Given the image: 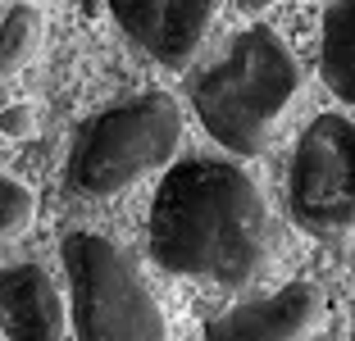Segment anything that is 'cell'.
I'll return each instance as SVG.
<instances>
[{
    "label": "cell",
    "mask_w": 355,
    "mask_h": 341,
    "mask_svg": "<svg viewBox=\"0 0 355 341\" xmlns=\"http://www.w3.org/2000/svg\"><path fill=\"white\" fill-rule=\"evenodd\" d=\"M150 255L159 269L251 287L273 255V218L246 168L219 155L182 159L150 200Z\"/></svg>",
    "instance_id": "obj_1"
},
{
    "label": "cell",
    "mask_w": 355,
    "mask_h": 341,
    "mask_svg": "<svg viewBox=\"0 0 355 341\" xmlns=\"http://www.w3.org/2000/svg\"><path fill=\"white\" fill-rule=\"evenodd\" d=\"M301 91V64L273 28H246L191 82V105L223 150L260 155Z\"/></svg>",
    "instance_id": "obj_2"
},
{
    "label": "cell",
    "mask_w": 355,
    "mask_h": 341,
    "mask_svg": "<svg viewBox=\"0 0 355 341\" xmlns=\"http://www.w3.org/2000/svg\"><path fill=\"white\" fill-rule=\"evenodd\" d=\"M182 146V110L164 91H141L92 114L69 150V186L78 196H119L155 168H164Z\"/></svg>",
    "instance_id": "obj_3"
},
{
    "label": "cell",
    "mask_w": 355,
    "mask_h": 341,
    "mask_svg": "<svg viewBox=\"0 0 355 341\" xmlns=\"http://www.w3.org/2000/svg\"><path fill=\"white\" fill-rule=\"evenodd\" d=\"M73 291L78 341H168V323L146 273L101 232H69L60 241Z\"/></svg>",
    "instance_id": "obj_4"
},
{
    "label": "cell",
    "mask_w": 355,
    "mask_h": 341,
    "mask_svg": "<svg viewBox=\"0 0 355 341\" xmlns=\"http://www.w3.org/2000/svg\"><path fill=\"white\" fill-rule=\"evenodd\" d=\"M287 209L310 237H346L355 227V123L346 114H319L301 132Z\"/></svg>",
    "instance_id": "obj_5"
},
{
    "label": "cell",
    "mask_w": 355,
    "mask_h": 341,
    "mask_svg": "<svg viewBox=\"0 0 355 341\" xmlns=\"http://www.w3.org/2000/svg\"><path fill=\"white\" fill-rule=\"evenodd\" d=\"M219 10L223 0H110V14L128 42L164 69H187L196 60Z\"/></svg>",
    "instance_id": "obj_6"
},
{
    "label": "cell",
    "mask_w": 355,
    "mask_h": 341,
    "mask_svg": "<svg viewBox=\"0 0 355 341\" xmlns=\"http://www.w3.org/2000/svg\"><path fill=\"white\" fill-rule=\"evenodd\" d=\"M324 319V291L314 282H287L269 296L241 300L205 323V341H296Z\"/></svg>",
    "instance_id": "obj_7"
},
{
    "label": "cell",
    "mask_w": 355,
    "mask_h": 341,
    "mask_svg": "<svg viewBox=\"0 0 355 341\" xmlns=\"http://www.w3.org/2000/svg\"><path fill=\"white\" fill-rule=\"evenodd\" d=\"M0 328L10 341H69V310L42 264L0 269Z\"/></svg>",
    "instance_id": "obj_8"
},
{
    "label": "cell",
    "mask_w": 355,
    "mask_h": 341,
    "mask_svg": "<svg viewBox=\"0 0 355 341\" xmlns=\"http://www.w3.org/2000/svg\"><path fill=\"white\" fill-rule=\"evenodd\" d=\"M319 73L337 100L355 105V0H333L324 10Z\"/></svg>",
    "instance_id": "obj_9"
},
{
    "label": "cell",
    "mask_w": 355,
    "mask_h": 341,
    "mask_svg": "<svg viewBox=\"0 0 355 341\" xmlns=\"http://www.w3.org/2000/svg\"><path fill=\"white\" fill-rule=\"evenodd\" d=\"M37 42H42V14L32 5L5 10V19H0V73H19L37 55Z\"/></svg>",
    "instance_id": "obj_10"
},
{
    "label": "cell",
    "mask_w": 355,
    "mask_h": 341,
    "mask_svg": "<svg viewBox=\"0 0 355 341\" xmlns=\"http://www.w3.org/2000/svg\"><path fill=\"white\" fill-rule=\"evenodd\" d=\"M32 214H37V200H32V191H28L23 182H14V177L0 173V246L19 237L23 227L32 223Z\"/></svg>",
    "instance_id": "obj_11"
},
{
    "label": "cell",
    "mask_w": 355,
    "mask_h": 341,
    "mask_svg": "<svg viewBox=\"0 0 355 341\" xmlns=\"http://www.w3.org/2000/svg\"><path fill=\"white\" fill-rule=\"evenodd\" d=\"M0 128H5V132H32V110L28 105H14V110H5L0 114Z\"/></svg>",
    "instance_id": "obj_12"
},
{
    "label": "cell",
    "mask_w": 355,
    "mask_h": 341,
    "mask_svg": "<svg viewBox=\"0 0 355 341\" xmlns=\"http://www.w3.org/2000/svg\"><path fill=\"white\" fill-rule=\"evenodd\" d=\"M246 14H260V10H269V5H278V0H237Z\"/></svg>",
    "instance_id": "obj_13"
}]
</instances>
